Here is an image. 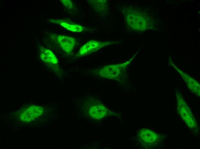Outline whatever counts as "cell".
<instances>
[{"label":"cell","instance_id":"obj_4","mask_svg":"<svg viewBox=\"0 0 200 149\" xmlns=\"http://www.w3.org/2000/svg\"><path fill=\"white\" fill-rule=\"evenodd\" d=\"M88 113L90 116L95 119H101L105 117L108 113L106 107L102 105H93L89 109Z\"/></svg>","mask_w":200,"mask_h":149},{"label":"cell","instance_id":"obj_9","mask_svg":"<svg viewBox=\"0 0 200 149\" xmlns=\"http://www.w3.org/2000/svg\"><path fill=\"white\" fill-rule=\"evenodd\" d=\"M62 3L66 7L71 9L73 7V4L71 1L69 0H62Z\"/></svg>","mask_w":200,"mask_h":149},{"label":"cell","instance_id":"obj_13","mask_svg":"<svg viewBox=\"0 0 200 149\" xmlns=\"http://www.w3.org/2000/svg\"><path fill=\"white\" fill-rule=\"evenodd\" d=\"M28 116V115H26V116H27H27Z\"/></svg>","mask_w":200,"mask_h":149},{"label":"cell","instance_id":"obj_3","mask_svg":"<svg viewBox=\"0 0 200 149\" xmlns=\"http://www.w3.org/2000/svg\"><path fill=\"white\" fill-rule=\"evenodd\" d=\"M106 43H103L96 41H90L85 44L80 48L78 53V56H84L91 52L95 51L103 46L107 45Z\"/></svg>","mask_w":200,"mask_h":149},{"label":"cell","instance_id":"obj_5","mask_svg":"<svg viewBox=\"0 0 200 149\" xmlns=\"http://www.w3.org/2000/svg\"><path fill=\"white\" fill-rule=\"evenodd\" d=\"M59 43L64 51L70 53L74 48L76 44L75 39L72 37L60 35L57 37Z\"/></svg>","mask_w":200,"mask_h":149},{"label":"cell","instance_id":"obj_12","mask_svg":"<svg viewBox=\"0 0 200 149\" xmlns=\"http://www.w3.org/2000/svg\"><path fill=\"white\" fill-rule=\"evenodd\" d=\"M30 121V120H28L27 121Z\"/></svg>","mask_w":200,"mask_h":149},{"label":"cell","instance_id":"obj_1","mask_svg":"<svg viewBox=\"0 0 200 149\" xmlns=\"http://www.w3.org/2000/svg\"><path fill=\"white\" fill-rule=\"evenodd\" d=\"M178 110L180 116L190 129L195 127L196 121L191 110L187 106H178Z\"/></svg>","mask_w":200,"mask_h":149},{"label":"cell","instance_id":"obj_2","mask_svg":"<svg viewBox=\"0 0 200 149\" xmlns=\"http://www.w3.org/2000/svg\"><path fill=\"white\" fill-rule=\"evenodd\" d=\"M138 135L142 141L148 145L154 144L156 143L158 139L157 134L148 129L141 130L139 132Z\"/></svg>","mask_w":200,"mask_h":149},{"label":"cell","instance_id":"obj_6","mask_svg":"<svg viewBox=\"0 0 200 149\" xmlns=\"http://www.w3.org/2000/svg\"><path fill=\"white\" fill-rule=\"evenodd\" d=\"M115 67L114 65H109L105 66L101 69L99 74L102 77L107 79H114L119 75L120 70L119 68L114 70Z\"/></svg>","mask_w":200,"mask_h":149},{"label":"cell","instance_id":"obj_10","mask_svg":"<svg viewBox=\"0 0 200 149\" xmlns=\"http://www.w3.org/2000/svg\"><path fill=\"white\" fill-rule=\"evenodd\" d=\"M32 112V111H29V113L30 114H31V113Z\"/></svg>","mask_w":200,"mask_h":149},{"label":"cell","instance_id":"obj_11","mask_svg":"<svg viewBox=\"0 0 200 149\" xmlns=\"http://www.w3.org/2000/svg\"><path fill=\"white\" fill-rule=\"evenodd\" d=\"M24 117H26V115L25 114H24Z\"/></svg>","mask_w":200,"mask_h":149},{"label":"cell","instance_id":"obj_8","mask_svg":"<svg viewBox=\"0 0 200 149\" xmlns=\"http://www.w3.org/2000/svg\"><path fill=\"white\" fill-rule=\"evenodd\" d=\"M61 26L70 31L80 32L83 30L82 26L78 24H69L65 22H61L60 23Z\"/></svg>","mask_w":200,"mask_h":149},{"label":"cell","instance_id":"obj_7","mask_svg":"<svg viewBox=\"0 0 200 149\" xmlns=\"http://www.w3.org/2000/svg\"><path fill=\"white\" fill-rule=\"evenodd\" d=\"M41 58L44 61L53 64H56L58 60L53 53L48 49H43L41 52Z\"/></svg>","mask_w":200,"mask_h":149}]
</instances>
